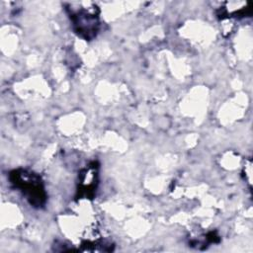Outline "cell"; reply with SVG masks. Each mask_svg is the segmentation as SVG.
Instances as JSON below:
<instances>
[{"label": "cell", "mask_w": 253, "mask_h": 253, "mask_svg": "<svg viewBox=\"0 0 253 253\" xmlns=\"http://www.w3.org/2000/svg\"><path fill=\"white\" fill-rule=\"evenodd\" d=\"M15 178L13 182L18 188L21 189L23 194L28 197L31 204L40 206L44 200L43 189L42 187V183L40 179L35 176L33 173H27L26 171H22L21 173L13 174Z\"/></svg>", "instance_id": "6da1fadb"}]
</instances>
